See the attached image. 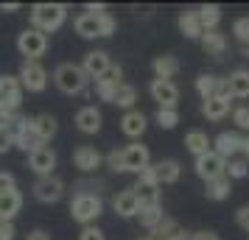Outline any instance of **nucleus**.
<instances>
[{
  "label": "nucleus",
  "mask_w": 249,
  "mask_h": 240,
  "mask_svg": "<svg viewBox=\"0 0 249 240\" xmlns=\"http://www.w3.org/2000/svg\"><path fill=\"white\" fill-rule=\"evenodd\" d=\"M104 162L115 173H140L146 165H151V154H148V148L143 143H132V145H126L121 151L118 148L109 151L104 157Z\"/></svg>",
  "instance_id": "obj_1"
},
{
  "label": "nucleus",
  "mask_w": 249,
  "mask_h": 240,
  "mask_svg": "<svg viewBox=\"0 0 249 240\" xmlns=\"http://www.w3.org/2000/svg\"><path fill=\"white\" fill-rule=\"evenodd\" d=\"M68 20V6L65 3H34L31 6V28L42 31V34H51V31H59Z\"/></svg>",
  "instance_id": "obj_2"
},
{
  "label": "nucleus",
  "mask_w": 249,
  "mask_h": 240,
  "mask_svg": "<svg viewBox=\"0 0 249 240\" xmlns=\"http://www.w3.org/2000/svg\"><path fill=\"white\" fill-rule=\"evenodd\" d=\"M73 28H76V34L84 36V39H104V36H112L118 23H115V17L109 12L104 14H79L76 20H73Z\"/></svg>",
  "instance_id": "obj_3"
},
{
  "label": "nucleus",
  "mask_w": 249,
  "mask_h": 240,
  "mask_svg": "<svg viewBox=\"0 0 249 240\" xmlns=\"http://www.w3.org/2000/svg\"><path fill=\"white\" fill-rule=\"evenodd\" d=\"M53 84L59 87V92L65 95H81L87 92V73L81 70V64H73V62H62L56 70H53Z\"/></svg>",
  "instance_id": "obj_4"
},
{
  "label": "nucleus",
  "mask_w": 249,
  "mask_h": 240,
  "mask_svg": "<svg viewBox=\"0 0 249 240\" xmlns=\"http://www.w3.org/2000/svg\"><path fill=\"white\" fill-rule=\"evenodd\" d=\"M101 212H104V201L98 193H76L70 198V218L81 226H90Z\"/></svg>",
  "instance_id": "obj_5"
},
{
  "label": "nucleus",
  "mask_w": 249,
  "mask_h": 240,
  "mask_svg": "<svg viewBox=\"0 0 249 240\" xmlns=\"http://www.w3.org/2000/svg\"><path fill=\"white\" fill-rule=\"evenodd\" d=\"M17 50L28 62H39V56H45L48 50V36L42 31H36V28H25L23 34L17 36Z\"/></svg>",
  "instance_id": "obj_6"
},
{
  "label": "nucleus",
  "mask_w": 249,
  "mask_h": 240,
  "mask_svg": "<svg viewBox=\"0 0 249 240\" xmlns=\"http://www.w3.org/2000/svg\"><path fill=\"white\" fill-rule=\"evenodd\" d=\"M20 87H23V92H42L48 87V70L39 64V62H28L25 59L23 67H20Z\"/></svg>",
  "instance_id": "obj_7"
},
{
  "label": "nucleus",
  "mask_w": 249,
  "mask_h": 240,
  "mask_svg": "<svg viewBox=\"0 0 249 240\" xmlns=\"http://www.w3.org/2000/svg\"><path fill=\"white\" fill-rule=\"evenodd\" d=\"M193 171H196V176H199L202 182H213V179H218V176H224L227 160H221L215 151H207V154H202V157H196Z\"/></svg>",
  "instance_id": "obj_8"
},
{
  "label": "nucleus",
  "mask_w": 249,
  "mask_h": 240,
  "mask_svg": "<svg viewBox=\"0 0 249 240\" xmlns=\"http://www.w3.org/2000/svg\"><path fill=\"white\" fill-rule=\"evenodd\" d=\"M31 190H34L36 201H42V204H56V201H62V195H65V182H62L59 176H39Z\"/></svg>",
  "instance_id": "obj_9"
},
{
  "label": "nucleus",
  "mask_w": 249,
  "mask_h": 240,
  "mask_svg": "<svg viewBox=\"0 0 249 240\" xmlns=\"http://www.w3.org/2000/svg\"><path fill=\"white\" fill-rule=\"evenodd\" d=\"M148 92H151V98L160 103V109H177V103H179V87H177L174 81L154 79L148 84Z\"/></svg>",
  "instance_id": "obj_10"
},
{
  "label": "nucleus",
  "mask_w": 249,
  "mask_h": 240,
  "mask_svg": "<svg viewBox=\"0 0 249 240\" xmlns=\"http://www.w3.org/2000/svg\"><path fill=\"white\" fill-rule=\"evenodd\" d=\"M244 148V137L238 134V131H221L218 137L213 140V151L221 157V160H235L238 154Z\"/></svg>",
  "instance_id": "obj_11"
},
{
  "label": "nucleus",
  "mask_w": 249,
  "mask_h": 240,
  "mask_svg": "<svg viewBox=\"0 0 249 240\" xmlns=\"http://www.w3.org/2000/svg\"><path fill=\"white\" fill-rule=\"evenodd\" d=\"M28 168L36 173V179L39 176H53V171H56V154L48 148V145L31 151L28 154Z\"/></svg>",
  "instance_id": "obj_12"
},
{
  "label": "nucleus",
  "mask_w": 249,
  "mask_h": 240,
  "mask_svg": "<svg viewBox=\"0 0 249 240\" xmlns=\"http://www.w3.org/2000/svg\"><path fill=\"white\" fill-rule=\"evenodd\" d=\"M124 70L121 67H109L107 70V73H104L101 79L95 81V92H98V98H101V101H107V103H112V98H115V92H118V87H121V84H124Z\"/></svg>",
  "instance_id": "obj_13"
},
{
  "label": "nucleus",
  "mask_w": 249,
  "mask_h": 240,
  "mask_svg": "<svg viewBox=\"0 0 249 240\" xmlns=\"http://www.w3.org/2000/svg\"><path fill=\"white\" fill-rule=\"evenodd\" d=\"M73 165H76L81 173H92L104 165V157L95 145H79V148L73 151Z\"/></svg>",
  "instance_id": "obj_14"
},
{
  "label": "nucleus",
  "mask_w": 249,
  "mask_h": 240,
  "mask_svg": "<svg viewBox=\"0 0 249 240\" xmlns=\"http://www.w3.org/2000/svg\"><path fill=\"white\" fill-rule=\"evenodd\" d=\"M109 67H112V62H109V53H107V50H90V53H84L81 70L87 73V79L98 81Z\"/></svg>",
  "instance_id": "obj_15"
},
{
  "label": "nucleus",
  "mask_w": 249,
  "mask_h": 240,
  "mask_svg": "<svg viewBox=\"0 0 249 240\" xmlns=\"http://www.w3.org/2000/svg\"><path fill=\"white\" fill-rule=\"evenodd\" d=\"M230 112H232V95H213V98L202 101V114L213 123L224 120Z\"/></svg>",
  "instance_id": "obj_16"
},
{
  "label": "nucleus",
  "mask_w": 249,
  "mask_h": 240,
  "mask_svg": "<svg viewBox=\"0 0 249 240\" xmlns=\"http://www.w3.org/2000/svg\"><path fill=\"white\" fill-rule=\"evenodd\" d=\"M146 128H148V117L140 112V109L124 112V117H121V131H124L129 140H140L146 134Z\"/></svg>",
  "instance_id": "obj_17"
},
{
  "label": "nucleus",
  "mask_w": 249,
  "mask_h": 240,
  "mask_svg": "<svg viewBox=\"0 0 249 240\" xmlns=\"http://www.w3.org/2000/svg\"><path fill=\"white\" fill-rule=\"evenodd\" d=\"M28 128H31V134H34L36 143H42L45 145L48 140L56 137V117L53 114H36V117H31L28 120Z\"/></svg>",
  "instance_id": "obj_18"
},
{
  "label": "nucleus",
  "mask_w": 249,
  "mask_h": 240,
  "mask_svg": "<svg viewBox=\"0 0 249 240\" xmlns=\"http://www.w3.org/2000/svg\"><path fill=\"white\" fill-rule=\"evenodd\" d=\"M101 123H104V117L95 106H81L79 112H76V126L84 134H98L101 131Z\"/></svg>",
  "instance_id": "obj_19"
},
{
  "label": "nucleus",
  "mask_w": 249,
  "mask_h": 240,
  "mask_svg": "<svg viewBox=\"0 0 249 240\" xmlns=\"http://www.w3.org/2000/svg\"><path fill=\"white\" fill-rule=\"evenodd\" d=\"M0 101L6 103L9 109H20L23 103V87H20V79L17 76H3V90H0Z\"/></svg>",
  "instance_id": "obj_20"
},
{
  "label": "nucleus",
  "mask_w": 249,
  "mask_h": 240,
  "mask_svg": "<svg viewBox=\"0 0 249 240\" xmlns=\"http://www.w3.org/2000/svg\"><path fill=\"white\" fill-rule=\"evenodd\" d=\"M112 209L121 218H135L137 212H140V201H137L135 190H132V187H129V190H121V193L112 198Z\"/></svg>",
  "instance_id": "obj_21"
},
{
  "label": "nucleus",
  "mask_w": 249,
  "mask_h": 240,
  "mask_svg": "<svg viewBox=\"0 0 249 240\" xmlns=\"http://www.w3.org/2000/svg\"><path fill=\"white\" fill-rule=\"evenodd\" d=\"M196 92L202 95V101L213 98V95H230L224 79H218V76H207V73H202V76L196 79Z\"/></svg>",
  "instance_id": "obj_22"
},
{
  "label": "nucleus",
  "mask_w": 249,
  "mask_h": 240,
  "mask_svg": "<svg viewBox=\"0 0 249 240\" xmlns=\"http://www.w3.org/2000/svg\"><path fill=\"white\" fill-rule=\"evenodd\" d=\"M227 84V92L232 95V98H249V70H232L230 76L224 79Z\"/></svg>",
  "instance_id": "obj_23"
},
{
  "label": "nucleus",
  "mask_w": 249,
  "mask_h": 240,
  "mask_svg": "<svg viewBox=\"0 0 249 240\" xmlns=\"http://www.w3.org/2000/svg\"><path fill=\"white\" fill-rule=\"evenodd\" d=\"M20 209H23V193L20 190H12V193L0 195V221L14 224V218H17Z\"/></svg>",
  "instance_id": "obj_24"
},
{
  "label": "nucleus",
  "mask_w": 249,
  "mask_h": 240,
  "mask_svg": "<svg viewBox=\"0 0 249 240\" xmlns=\"http://www.w3.org/2000/svg\"><path fill=\"white\" fill-rule=\"evenodd\" d=\"M196 14H199L202 31H218V23H221V17H224V12H221L218 3H204V6L196 9Z\"/></svg>",
  "instance_id": "obj_25"
},
{
  "label": "nucleus",
  "mask_w": 249,
  "mask_h": 240,
  "mask_svg": "<svg viewBox=\"0 0 249 240\" xmlns=\"http://www.w3.org/2000/svg\"><path fill=\"white\" fill-rule=\"evenodd\" d=\"M185 148L191 151L193 157H202L207 151H213V140L207 137V131L193 128V131H188V137H185Z\"/></svg>",
  "instance_id": "obj_26"
},
{
  "label": "nucleus",
  "mask_w": 249,
  "mask_h": 240,
  "mask_svg": "<svg viewBox=\"0 0 249 240\" xmlns=\"http://www.w3.org/2000/svg\"><path fill=\"white\" fill-rule=\"evenodd\" d=\"M154 171H157V179H160V187L162 184H177L182 176V165L177 160H160L154 165Z\"/></svg>",
  "instance_id": "obj_27"
},
{
  "label": "nucleus",
  "mask_w": 249,
  "mask_h": 240,
  "mask_svg": "<svg viewBox=\"0 0 249 240\" xmlns=\"http://www.w3.org/2000/svg\"><path fill=\"white\" fill-rule=\"evenodd\" d=\"M151 70H154V79L174 81V76L179 73V62H177V56H157L151 62Z\"/></svg>",
  "instance_id": "obj_28"
},
{
  "label": "nucleus",
  "mask_w": 249,
  "mask_h": 240,
  "mask_svg": "<svg viewBox=\"0 0 249 240\" xmlns=\"http://www.w3.org/2000/svg\"><path fill=\"white\" fill-rule=\"evenodd\" d=\"M232 193V182L227 179V176H218L213 182H204V195L210 198V201H227Z\"/></svg>",
  "instance_id": "obj_29"
},
{
  "label": "nucleus",
  "mask_w": 249,
  "mask_h": 240,
  "mask_svg": "<svg viewBox=\"0 0 249 240\" xmlns=\"http://www.w3.org/2000/svg\"><path fill=\"white\" fill-rule=\"evenodd\" d=\"M199 39H202V48L207 56H221L227 50V36L221 31H204Z\"/></svg>",
  "instance_id": "obj_30"
},
{
  "label": "nucleus",
  "mask_w": 249,
  "mask_h": 240,
  "mask_svg": "<svg viewBox=\"0 0 249 240\" xmlns=\"http://www.w3.org/2000/svg\"><path fill=\"white\" fill-rule=\"evenodd\" d=\"M179 31L188 39H199V36L204 34L202 31V23H199V14H196V9H191V12H182L179 14Z\"/></svg>",
  "instance_id": "obj_31"
},
{
  "label": "nucleus",
  "mask_w": 249,
  "mask_h": 240,
  "mask_svg": "<svg viewBox=\"0 0 249 240\" xmlns=\"http://www.w3.org/2000/svg\"><path fill=\"white\" fill-rule=\"evenodd\" d=\"M135 101H137V90L132 87V84H121L118 87V92H115V98H112V103L115 106H121V109H135Z\"/></svg>",
  "instance_id": "obj_32"
},
{
  "label": "nucleus",
  "mask_w": 249,
  "mask_h": 240,
  "mask_svg": "<svg viewBox=\"0 0 249 240\" xmlns=\"http://www.w3.org/2000/svg\"><path fill=\"white\" fill-rule=\"evenodd\" d=\"M137 215H140V224H143V226L148 229V232H151V229L157 226V224H162V204H151V207H140V212H137Z\"/></svg>",
  "instance_id": "obj_33"
},
{
  "label": "nucleus",
  "mask_w": 249,
  "mask_h": 240,
  "mask_svg": "<svg viewBox=\"0 0 249 240\" xmlns=\"http://www.w3.org/2000/svg\"><path fill=\"white\" fill-rule=\"evenodd\" d=\"M179 232V224L174 221V218H162V224H157V226L148 232V238H154V240H168L171 235H177Z\"/></svg>",
  "instance_id": "obj_34"
},
{
  "label": "nucleus",
  "mask_w": 249,
  "mask_h": 240,
  "mask_svg": "<svg viewBox=\"0 0 249 240\" xmlns=\"http://www.w3.org/2000/svg\"><path fill=\"white\" fill-rule=\"evenodd\" d=\"M224 176L232 182V179H247L249 176V162L247 160H230L227 162V171H224Z\"/></svg>",
  "instance_id": "obj_35"
},
{
  "label": "nucleus",
  "mask_w": 249,
  "mask_h": 240,
  "mask_svg": "<svg viewBox=\"0 0 249 240\" xmlns=\"http://www.w3.org/2000/svg\"><path fill=\"white\" fill-rule=\"evenodd\" d=\"M154 120H157L160 128L171 131V128H177V123H179V112H177V109H157Z\"/></svg>",
  "instance_id": "obj_36"
},
{
  "label": "nucleus",
  "mask_w": 249,
  "mask_h": 240,
  "mask_svg": "<svg viewBox=\"0 0 249 240\" xmlns=\"http://www.w3.org/2000/svg\"><path fill=\"white\" fill-rule=\"evenodd\" d=\"M232 36H235L244 48H249V17H238V20H232Z\"/></svg>",
  "instance_id": "obj_37"
},
{
  "label": "nucleus",
  "mask_w": 249,
  "mask_h": 240,
  "mask_svg": "<svg viewBox=\"0 0 249 240\" xmlns=\"http://www.w3.org/2000/svg\"><path fill=\"white\" fill-rule=\"evenodd\" d=\"M137 187H160V179H157V171H154V165H146L143 171L137 173Z\"/></svg>",
  "instance_id": "obj_38"
},
{
  "label": "nucleus",
  "mask_w": 249,
  "mask_h": 240,
  "mask_svg": "<svg viewBox=\"0 0 249 240\" xmlns=\"http://www.w3.org/2000/svg\"><path fill=\"white\" fill-rule=\"evenodd\" d=\"M232 123L241 131H249V106H235L232 109Z\"/></svg>",
  "instance_id": "obj_39"
},
{
  "label": "nucleus",
  "mask_w": 249,
  "mask_h": 240,
  "mask_svg": "<svg viewBox=\"0 0 249 240\" xmlns=\"http://www.w3.org/2000/svg\"><path fill=\"white\" fill-rule=\"evenodd\" d=\"M12 190H17V179H14V173L0 171V195H3V193H12Z\"/></svg>",
  "instance_id": "obj_40"
},
{
  "label": "nucleus",
  "mask_w": 249,
  "mask_h": 240,
  "mask_svg": "<svg viewBox=\"0 0 249 240\" xmlns=\"http://www.w3.org/2000/svg\"><path fill=\"white\" fill-rule=\"evenodd\" d=\"M79 240H107V235H104L98 226H81V235H79Z\"/></svg>",
  "instance_id": "obj_41"
},
{
  "label": "nucleus",
  "mask_w": 249,
  "mask_h": 240,
  "mask_svg": "<svg viewBox=\"0 0 249 240\" xmlns=\"http://www.w3.org/2000/svg\"><path fill=\"white\" fill-rule=\"evenodd\" d=\"M235 224L244 229V232H249V204H244V207L235 212Z\"/></svg>",
  "instance_id": "obj_42"
},
{
  "label": "nucleus",
  "mask_w": 249,
  "mask_h": 240,
  "mask_svg": "<svg viewBox=\"0 0 249 240\" xmlns=\"http://www.w3.org/2000/svg\"><path fill=\"white\" fill-rule=\"evenodd\" d=\"M14 117H17V112H14V109H9L6 103L0 101V126H9Z\"/></svg>",
  "instance_id": "obj_43"
},
{
  "label": "nucleus",
  "mask_w": 249,
  "mask_h": 240,
  "mask_svg": "<svg viewBox=\"0 0 249 240\" xmlns=\"http://www.w3.org/2000/svg\"><path fill=\"white\" fill-rule=\"evenodd\" d=\"M14 235H17L14 224H9V221H0V240H14Z\"/></svg>",
  "instance_id": "obj_44"
},
{
  "label": "nucleus",
  "mask_w": 249,
  "mask_h": 240,
  "mask_svg": "<svg viewBox=\"0 0 249 240\" xmlns=\"http://www.w3.org/2000/svg\"><path fill=\"white\" fill-rule=\"evenodd\" d=\"M9 148H14L12 145V134H9V128L0 126V154H6Z\"/></svg>",
  "instance_id": "obj_45"
},
{
  "label": "nucleus",
  "mask_w": 249,
  "mask_h": 240,
  "mask_svg": "<svg viewBox=\"0 0 249 240\" xmlns=\"http://www.w3.org/2000/svg\"><path fill=\"white\" fill-rule=\"evenodd\" d=\"M191 240H218V235L210 229H202V232H191Z\"/></svg>",
  "instance_id": "obj_46"
},
{
  "label": "nucleus",
  "mask_w": 249,
  "mask_h": 240,
  "mask_svg": "<svg viewBox=\"0 0 249 240\" xmlns=\"http://www.w3.org/2000/svg\"><path fill=\"white\" fill-rule=\"evenodd\" d=\"M25 240H51V235H48L45 229H34V232H28Z\"/></svg>",
  "instance_id": "obj_47"
},
{
  "label": "nucleus",
  "mask_w": 249,
  "mask_h": 240,
  "mask_svg": "<svg viewBox=\"0 0 249 240\" xmlns=\"http://www.w3.org/2000/svg\"><path fill=\"white\" fill-rule=\"evenodd\" d=\"M87 14H104L107 12V6L104 3H87V9H84Z\"/></svg>",
  "instance_id": "obj_48"
},
{
  "label": "nucleus",
  "mask_w": 249,
  "mask_h": 240,
  "mask_svg": "<svg viewBox=\"0 0 249 240\" xmlns=\"http://www.w3.org/2000/svg\"><path fill=\"white\" fill-rule=\"evenodd\" d=\"M0 12H6V14L20 12V3H0Z\"/></svg>",
  "instance_id": "obj_49"
},
{
  "label": "nucleus",
  "mask_w": 249,
  "mask_h": 240,
  "mask_svg": "<svg viewBox=\"0 0 249 240\" xmlns=\"http://www.w3.org/2000/svg\"><path fill=\"white\" fill-rule=\"evenodd\" d=\"M168 240H191V232H185V229H179L177 235H171Z\"/></svg>",
  "instance_id": "obj_50"
},
{
  "label": "nucleus",
  "mask_w": 249,
  "mask_h": 240,
  "mask_svg": "<svg viewBox=\"0 0 249 240\" xmlns=\"http://www.w3.org/2000/svg\"><path fill=\"white\" fill-rule=\"evenodd\" d=\"M241 154H244L247 162H249V137H244V148H241Z\"/></svg>",
  "instance_id": "obj_51"
},
{
  "label": "nucleus",
  "mask_w": 249,
  "mask_h": 240,
  "mask_svg": "<svg viewBox=\"0 0 249 240\" xmlns=\"http://www.w3.org/2000/svg\"><path fill=\"white\" fill-rule=\"evenodd\" d=\"M244 56H247V59H249V48H244Z\"/></svg>",
  "instance_id": "obj_52"
},
{
  "label": "nucleus",
  "mask_w": 249,
  "mask_h": 240,
  "mask_svg": "<svg viewBox=\"0 0 249 240\" xmlns=\"http://www.w3.org/2000/svg\"><path fill=\"white\" fill-rule=\"evenodd\" d=\"M137 240H154V238H148V235H146V238H137Z\"/></svg>",
  "instance_id": "obj_53"
},
{
  "label": "nucleus",
  "mask_w": 249,
  "mask_h": 240,
  "mask_svg": "<svg viewBox=\"0 0 249 240\" xmlns=\"http://www.w3.org/2000/svg\"><path fill=\"white\" fill-rule=\"evenodd\" d=\"M0 90H3V76H0Z\"/></svg>",
  "instance_id": "obj_54"
}]
</instances>
